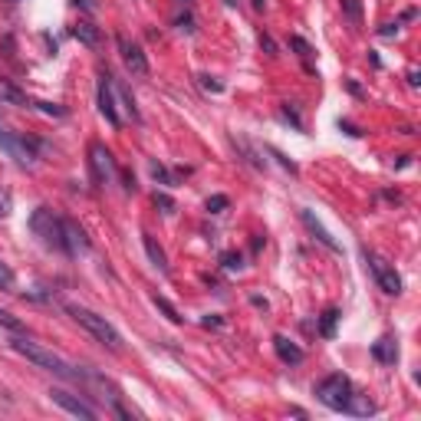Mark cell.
Wrapping results in <instances>:
<instances>
[{
  "mask_svg": "<svg viewBox=\"0 0 421 421\" xmlns=\"http://www.w3.org/2000/svg\"><path fill=\"white\" fill-rule=\"evenodd\" d=\"M290 47H293V50H297L299 56H303V60H310V56H313V47H310V43H306V40L290 37Z\"/></svg>",
  "mask_w": 421,
  "mask_h": 421,
  "instance_id": "obj_26",
  "label": "cell"
},
{
  "mask_svg": "<svg viewBox=\"0 0 421 421\" xmlns=\"http://www.w3.org/2000/svg\"><path fill=\"white\" fill-rule=\"evenodd\" d=\"M372 356H375V362H382V365H395V362H398V346H395V339L382 336L379 342H372Z\"/></svg>",
  "mask_w": 421,
  "mask_h": 421,
  "instance_id": "obj_14",
  "label": "cell"
},
{
  "mask_svg": "<svg viewBox=\"0 0 421 421\" xmlns=\"http://www.w3.org/2000/svg\"><path fill=\"white\" fill-rule=\"evenodd\" d=\"M10 349H13V352H20V356H26L30 362H37L40 369H47V372H53V375H60V379L89 382V375H92V372H86L83 365H69V362L63 359V356L50 352L47 346H37V342H30V339H10Z\"/></svg>",
  "mask_w": 421,
  "mask_h": 421,
  "instance_id": "obj_1",
  "label": "cell"
},
{
  "mask_svg": "<svg viewBox=\"0 0 421 421\" xmlns=\"http://www.w3.org/2000/svg\"><path fill=\"white\" fill-rule=\"evenodd\" d=\"M37 106L47 112V115H56V119H63V115H66V109H63V106H53V102H37Z\"/></svg>",
  "mask_w": 421,
  "mask_h": 421,
  "instance_id": "obj_29",
  "label": "cell"
},
{
  "mask_svg": "<svg viewBox=\"0 0 421 421\" xmlns=\"http://www.w3.org/2000/svg\"><path fill=\"white\" fill-rule=\"evenodd\" d=\"M0 102H10V106H30L24 92L13 86V83H7V79H0Z\"/></svg>",
  "mask_w": 421,
  "mask_h": 421,
  "instance_id": "obj_17",
  "label": "cell"
},
{
  "mask_svg": "<svg viewBox=\"0 0 421 421\" xmlns=\"http://www.w3.org/2000/svg\"><path fill=\"white\" fill-rule=\"evenodd\" d=\"M89 172H92V181L99 188L109 185L112 174H115V158H112V151L102 142H92L89 145Z\"/></svg>",
  "mask_w": 421,
  "mask_h": 421,
  "instance_id": "obj_6",
  "label": "cell"
},
{
  "mask_svg": "<svg viewBox=\"0 0 421 421\" xmlns=\"http://www.w3.org/2000/svg\"><path fill=\"white\" fill-rule=\"evenodd\" d=\"M395 30H398V24H388V26L382 30V37H395Z\"/></svg>",
  "mask_w": 421,
  "mask_h": 421,
  "instance_id": "obj_37",
  "label": "cell"
},
{
  "mask_svg": "<svg viewBox=\"0 0 421 421\" xmlns=\"http://www.w3.org/2000/svg\"><path fill=\"white\" fill-rule=\"evenodd\" d=\"M73 37L79 40V43H86V47H99V30H96L92 24H76Z\"/></svg>",
  "mask_w": 421,
  "mask_h": 421,
  "instance_id": "obj_18",
  "label": "cell"
},
{
  "mask_svg": "<svg viewBox=\"0 0 421 421\" xmlns=\"http://www.w3.org/2000/svg\"><path fill=\"white\" fill-rule=\"evenodd\" d=\"M336 322H339V310H336V306H329V310L320 316V336L333 339V336H336Z\"/></svg>",
  "mask_w": 421,
  "mask_h": 421,
  "instance_id": "obj_19",
  "label": "cell"
},
{
  "mask_svg": "<svg viewBox=\"0 0 421 421\" xmlns=\"http://www.w3.org/2000/svg\"><path fill=\"white\" fill-rule=\"evenodd\" d=\"M254 3V10H267V0H250Z\"/></svg>",
  "mask_w": 421,
  "mask_h": 421,
  "instance_id": "obj_38",
  "label": "cell"
},
{
  "mask_svg": "<svg viewBox=\"0 0 421 421\" xmlns=\"http://www.w3.org/2000/svg\"><path fill=\"white\" fill-rule=\"evenodd\" d=\"M0 326H7L10 333H24V322L17 320V316H10L7 310H0Z\"/></svg>",
  "mask_w": 421,
  "mask_h": 421,
  "instance_id": "obj_24",
  "label": "cell"
},
{
  "mask_svg": "<svg viewBox=\"0 0 421 421\" xmlns=\"http://www.w3.org/2000/svg\"><path fill=\"white\" fill-rule=\"evenodd\" d=\"M122 178H125V191H135V174H132V172H122Z\"/></svg>",
  "mask_w": 421,
  "mask_h": 421,
  "instance_id": "obj_35",
  "label": "cell"
},
{
  "mask_svg": "<svg viewBox=\"0 0 421 421\" xmlns=\"http://www.w3.org/2000/svg\"><path fill=\"white\" fill-rule=\"evenodd\" d=\"M267 151H270L273 158L280 161V165H283V168H286V172H290V174H297V165H293V161H290V158H283V155H280V151H276V149H267Z\"/></svg>",
  "mask_w": 421,
  "mask_h": 421,
  "instance_id": "obj_30",
  "label": "cell"
},
{
  "mask_svg": "<svg viewBox=\"0 0 421 421\" xmlns=\"http://www.w3.org/2000/svg\"><path fill=\"white\" fill-rule=\"evenodd\" d=\"M151 303H155V306H158V310L165 313V316H168V320H172L174 326L181 322V313L174 310V306H172V303H168V299H165V297H158V293H155V297H151Z\"/></svg>",
  "mask_w": 421,
  "mask_h": 421,
  "instance_id": "obj_20",
  "label": "cell"
},
{
  "mask_svg": "<svg viewBox=\"0 0 421 421\" xmlns=\"http://www.w3.org/2000/svg\"><path fill=\"white\" fill-rule=\"evenodd\" d=\"M142 244H145V254H149V261L155 263L161 273H168V257H165V250L155 244V237H151V234H142Z\"/></svg>",
  "mask_w": 421,
  "mask_h": 421,
  "instance_id": "obj_16",
  "label": "cell"
},
{
  "mask_svg": "<svg viewBox=\"0 0 421 421\" xmlns=\"http://www.w3.org/2000/svg\"><path fill=\"white\" fill-rule=\"evenodd\" d=\"M346 415H359V418H369V415H375V402H372L369 395H359V392L352 388V395H349V402H346Z\"/></svg>",
  "mask_w": 421,
  "mask_h": 421,
  "instance_id": "obj_15",
  "label": "cell"
},
{
  "mask_svg": "<svg viewBox=\"0 0 421 421\" xmlns=\"http://www.w3.org/2000/svg\"><path fill=\"white\" fill-rule=\"evenodd\" d=\"M50 398L60 405V408H66L69 415H76V418H86V421H96V415L99 411L92 408V405H86L83 398H76L73 392H66V388H50Z\"/></svg>",
  "mask_w": 421,
  "mask_h": 421,
  "instance_id": "obj_9",
  "label": "cell"
},
{
  "mask_svg": "<svg viewBox=\"0 0 421 421\" xmlns=\"http://www.w3.org/2000/svg\"><path fill=\"white\" fill-rule=\"evenodd\" d=\"M365 261H369V270L375 273V280H379V286H382L385 293H388V297H398V293H402V276L395 273V267H388L382 257H375L369 250H365Z\"/></svg>",
  "mask_w": 421,
  "mask_h": 421,
  "instance_id": "obj_7",
  "label": "cell"
},
{
  "mask_svg": "<svg viewBox=\"0 0 421 421\" xmlns=\"http://www.w3.org/2000/svg\"><path fill=\"white\" fill-rule=\"evenodd\" d=\"M96 102H99V112L106 115V122H109L112 129H119V125H122V119H119V109H115V89H112V76H109V73L99 76Z\"/></svg>",
  "mask_w": 421,
  "mask_h": 421,
  "instance_id": "obj_8",
  "label": "cell"
},
{
  "mask_svg": "<svg viewBox=\"0 0 421 421\" xmlns=\"http://www.w3.org/2000/svg\"><path fill=\"white\" fill-rule=\"evenodd\" d=\"M155 204H158V208H165V214H172V210H174V201L168 198V195H155Z\"/></svg>",
  "mask_w": 421,
  "mask_h": 421,
  "instance_id": "obj_31",
  "label": "cell"
},
{
  "mask_svg": "<svg viewBox=\"0 0 421 421\" xmlns=\"http://www.w3.org/2000/svg\"><path fill=\"white\" fill-rule=\"evenodd\" d=\"M151 178H155V181H161V185L174 188V178L165 172V165H158V161H151Z\"/></svg>",
  "mask_w": 421,
  "mask_h": 421,
  "instance_id": "obj_23",
  "label": "cell"
},
{
  "mask_svg": "<svg viewBox=\"0 0 421 421\" xmlns=\"http://www.w3.org/2000/svg\"><path fill=\"white\" fill-rule=\"evenodd\" d=\"M227 204H231V201H227V195H214V198H208V204H204V208H208L210 214H221Z\"/></svg>",
  "mask_w": 421,
  "mask_h": 421,
  "instance_id": "obj_25",
  "label": "cell"
},
{
  "mask_svg": "<svg viewBox=\"0 0 421 421\" xmlns=\"http://www.w3.org/2000/svg\"><path fill=\"white\" fill-rule=\"evenodd\" d=\"M339 129H342L346 135H352V138H359V135H362V132H359V129H356L352 122H339Z\"/></svg>",
  "mask_w": 421,
  "mask_h": 421,
  "instance_id": "obj_34",
  "label": "cell"
},
{
  "mask_svg": "<svg viewBox=\"0 0 421 421\" xmlns=\"http://www.w3.org/2000/svg\"><path fill=\"white\" fill-rule=\"evenodd\" d=\"M261 47H263L267 53H270V56H276V43H273V40L267 37V33H261Z\"/></svg>",
  "mask_w": 421,
  "mask_h": 421,
  "instance_id": "obj_33",
  "label": "cell"
},
{
  "mask_svg": "<svg viewBox=\"0 0 421 421\" xmlns=\"http://www.w3.org/2000/svg\"><path fill=\"white\" fill-rule=\"evenodd\" d=\"M0 290H13V270L0 261Z\"/></svg>",
  "mask_w": 421,
  "mask_h": 421,
  "instance_id": "obj_27",
  "label": "cell"
},
{
  "mask_svg": "<svg viewBox=\"0 0 421 421\" xmlns=\"http://www.w3.org/2000/svg\"><path fill=\"white\" fill-rule=\"evenodd\" d=\"M201 86L208 89V92H221V83H217V79H210V76H201Z\"/></svg>",
  "mask_w": 421,
  "mask_h": 421,
  "instance_id": "obj_32",
  "label": "cell"
},
{
  "mask_svg": "<svg viewBox=\"0 0 421 421\" xmlns=\"http://www.w3.org/2000/svg\"><path fill=\"white\" fill-rule=\"evenodd\" d=\"M63 240H66V254H69V257L89 250V240H86V234H83V227L73 221H63Z\"/></svg>",
  "mask_w": 421,
  "mask_h": 421,
  "instance_id": "obj_12",
  "label": "cell"
},
{
  "mask_svg": "<svg viewBox=\"0 0 421 421\" xmlns=\"http://www.w3.org/2000/svg\"><path fill=\"white\" fill-rule=\"evenodd\" d=\"M316 398H320L326 408H333V411H346V402L349 395H352V382H349L346 375H326L322 382H316Z\"/></svg>",
  "mask_w": 421,
  "mask_h": 421,
  "instance_id": "obj_4",
  "label": "cell"
},
{
  "mask_svg": "<svg viewBox=\"0 0 421 421\" xmlns=\"http://www.w3.org/2000/svg\"><path fill=\"white\" fill-rule=\"evenodd\" d=\"M0 149L7 151L20 168H33L37 165V151H33V142L26 135H20V132H13V129H7V125L0 122Z\"/></svg>",
  "mask_w": 421,
  "mask_h": 421,
  "instance_id": "obj_5",
  "label": "cell"
},
{
  "mask_svg": "<svg viewBox=\"0 0 421 421\" xmlns=\"http://www.w3.org/2000/svg\"><path fill=\"white\" fill-rule=\"evenodd\" d=\"M280 115H283V119L293 125L297 132H303V119H299V112H297V106H293V102H286L283 109H280Z\"/></svg>",
  "mask_w": 421,
  "mask_h": 421,
  "instance_id": "obj_21",
  "label": "cell"
},
{
  "mask_svg": "<svg viewBox=\"0 0 421 421\" xmlns=\"http://www.w3.org/2000/svg\"><path fill=\"white\" fill-rule=\"evenodd\" d=\"M115 43H119V53H122L129 73H132V76H149V60H145V53H142L138 43H132V40L122 37V33L115 37Z\"/></svg>",
  "mask_w": 421,
  "mask_h": 421,
  "instance_id": "obj_10",
  "label": "cell"
},
{
  "mask_svg": "<svg viewBox=\"0 0 421 421\" xmlns=\"http://www.w3.org/2000/svg\"><path fill=\"white\" fill-rule=\"evenodd\" d=\"M342 10H346V17L352 20V24H362V3L359 0H342Z\"/></svg>",
  "mask_w": 421,
  "mask_h": 421,
  "instance_id": "obj_22",
  "label": "cell"
},
{
  "mask_svg": "<svg viewBox=\"0 0 421 421\" xmlns=\"http://www.w3.org/2000/svg\"><path fill=\"white\" fill-rule=\"evenodd\" d=\"M273 349H276V356H280V362H286V365H299L303 362V349L297 346V342H290L286 336H273Z\"/></svg>",
  "mask_w": 421,
  "mask_h": 421,
  "instance_id": "obj_13",
  "label": "cell"
},
{
  "mask_svg": "<svg viewBox=\"0 0 421 421\" xmlns=\"http://www.w3.org/2000/svg\"><path fill=\"white\" fill-rule=\"evenodd\" d=\"M66 313H69V316H73L79 326H86V333L92 336V339H99L106 349H112V352H122V336H119V329H115V326H112L106 316L86 310V306H79V303H66Z\"/></svg>",
  "mask_w": 421,
  "mask_h": 421,
  "instance_id": "obj_2",
  "label": "cell"
},
{
  "mask_svg": "<svg viewBox=\"0 0 421 421\" xmlns=\"http://www.w3.org/2000/svg\"><path fill=\"white\" fill-rule=\"evenodd\" d=\"M201 326H221V316H204V320H201Z\"/></svg>",
  "mask_w": 421,
  "mask_h": 421,
  "instance_id": "obj_36",
  "label": "cell"
},
{
  "mask_svg": "<svg viewBox=\"0 0 421 421\" xmlns=\"http://www.w3.org/2000/svg\"><path fill=\"white\" fill-rule=\"evenodd\" d=\"M30 231L40 237V244L50 250L66 254V240H63V217H56L50 208H37L30 214Z\"/></svg>",
  "mask_w": 421,
  "mask_h": 421,
  "instance_id": "obj_3",
  "label": "cell"
},
{
  "mask_svg": "<svg viewBox=\"0 0 421 421\" xmlns=\"http://www.w3.org/2000/svg\"><path fill=\"white\" fill-rule=\"evenodd\" d=\"M299 221L306 224V231H310V234L316 237V240H320L322 247H329V250H333V254H342V247H339V240H336V237L329 234L326 227H322V224H320V217H316L313 210H306V208H303V210H299Z\"/></svg>",
  "mask_w": 421,
  "mask_h": 421,
  "instance_id": "obj_11",
  "label": "cell"
},
{
  "mask_svg": "<svg viewBox=\"0 0 421 421\" xmlns=\"http://www.w3.org/2000/svg\"><path fill=\"white\" fill-rule=\"evenodd\" d=\"M221 263H224V270H240V263H244V257H240V254H224Z\"/></svg>",
  "mask_w": 421,
  "mask_h": 421,
  "instance_id": "obj_28",
  "label": "cell"
}]
</instances>
